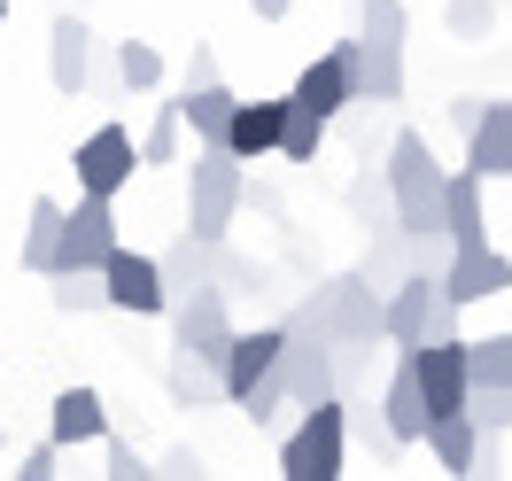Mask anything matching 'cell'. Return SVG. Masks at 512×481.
I'll list each match as a JSON object with an SVG mask.
<instances>
[{
	"instance_id": "cell-31",
	"label": "cell",
	"mask_w": 512,
	"mask_h": 481,
	"mask_svg": "<svg viewBox=\"0 0 512 481\" xmlns=\"http://www.w3.org/2000/svg\"><path fill=\"white\" fill-rule=\"evenodd\" d=\"M466 350H474V381L512 388V334H481V342H466Z\"/></svg>"
},
{
	"instance_id": "cell-38",
	"label": "cell",
	"mask_w": 512,
	"mask_h": 481,
	"mask_svg": "<svg viewBox=\"0 0 512 481\" xmlns=\"http://www.w3.org/2000/svg\"><path fill=\"white\" fill-rule=\"evenodd\" d=\"M497 458H505V435H481V458H474V474H497Z\"/></svg>"
},
{
	"instance_id": "cell-40",
	"label": "cell",
	"mask_w": 512,
	"mask_h": 481,
	"mask_svg": "<svg viewBox=\"0 0 512 481\" xmlns=\"http://www.w3.org/2000/svg\"><path fill=\"white\" fill-rule=\"evenodd\" d=\"M0 24H8V0H0Z\"/></svg>"
},
{
	"instance_id": "cell-39",
	"label": "cell",
	"mask_w": 512,
	"mask_h": 481,
	"mask_svg": "<svg viewBox=\"0 0 512 481\" xmlns=\"http://www.w3.org/2000/svg\"><path fill=\"white\" fill-rule=\"evenodd\" d=\"M249 8H256V24H280V16H288L295 0H249Z\"/></svg>"
},
{
	"instance_id": "cell-10",
	"label": "cell",
	"mask_w": 512,
	"mask_h": 481,
	"mask_svg": "<svg viewBox=\"0 0 512 481\" xmlns=\"http://www.w3.org/2000/svg\"><path fill=\"white\" fill-rule=\"evenodd\" d=\"M109 280V311H132V319H163L171 311V280H163V257H140V249H117L101 264Z\"/></svg>"
},
{
	"instance_id": "cell-12",
	"label": "cell",
	"mask_w": 512,
	"mask_h": 481,
	"mask_svg": "<svg viewBox=\"0 0 512 481\" xmlns=\"http://www.w3.org/2000/svg\"><path fill=\"white\" fill-rule=\"evenodd\" d=\"M47 78H55L63 101H78L94 86V24L86 16H55L47 24Z\"/></svg>"
},
{
	"instance_id": "cell-23",
	"label": "cell",
	"mask_w": 512,
	"mask_h": 481,
	"mask_svg": "<svg viewBox=\"0 0 512 481\" xmlns=\"http://www.w3.org/2000/svg\"><path fill=\"white\" fill-rule=\"evenodd\" d=\"M179 101H187V125H194V140L225 148V132H233V109H241V94H233L225 78H210V86H179Z\"/></svg>"
},
{
	"instance_id": "cell-34",
	"label": "cell",
	"mask_w": 512,
	"mask_h": 481,
	"mask_svg": "<svg viewBox=\"0 0 512 481\" xmlns=\"http://www.w3.org/2000/svg\"><path fill=\"white\" fill-rule=\"evenodd\" d=\"M55 466H63V443H55V435H47V443H32L24 458H16V474H24V481H47Z\"/></svg>"
},
{
	"instance_id": "cell-11",
	"label": "cell",
	"mask_w": 512,
	"mask_h": 481,
	"mask_svg": "<svg viewBox=\"0 0 512 481\" xmlns=\"http://www.w3.org/2000/svg\"><path fill=\"white\" fill-rule=\"evenodd\" d=\"M280 350H288V319L256 326V334H233V350H225V404H249L256 381L280 373Z\"/></svg>"
},
{
	"instance_id": "cell-27",
	"label": "cell",
	"mask_w": 512,
	"mask_h": 481,
	"mask_svg": "<svg viewBox=\"0 0 512 481\" xmlns=\"http://www.w3.org/2000/svg\"><path fill=\"white\" fill-rule=\"evenodd\" d=\"M47 295H55V311H70V319H78V311H109V280H101V272H78V264H63Z\"/></svg>"
},
{
	"instance_id": "cell-41",
	"label": "cell",
	"mask_w": 512,
	"mask_h": 481,
	"mask_svg": "<svg viewBox=\"0 0 512 481\" xmlns=\"http://www.w3.org/2000/svg\"><path fill=\"white\" fill-rule=\"evenodd\" d=\"M0 450H8V427H0Z\"/></svg>"
},
{
	"instance_id": "cell-19",
	"label": "cell",
	"mask_w": 512,
	"mask_h": 481,
	"mask_svg": "<svg viewBox=\"0 0 512 481\" xmlns=\"http://www.w3.org/2000/svg\"><path fill=\"white\" fill-rule=\"evenodd\" d=\"M443 288L458 295V303H489V295L512 288V257H497L489 241H481V249H458V264L443 272Z\"/></svg>"
},
{
	"instance_id": "cell-14",
	"label": "cell",
	"mask_w": 512,
	"mask_h": 481,
	"mask_svg": "<svg viewBox=\"0 0 512 481\" xmlns=\"http://www.w3.org/2000/svg\"><path fill=\"white\" fill-rule=\"evenodd\" d=\"M288 94L303 101V109H319V117H342V109L357 101V63H350V39H342V47H326V55H319L311 70H303V78H295Z\"/></svg>"
},
{
	"instance_id": "cell-8",
	"label": "cell",
	"mask_w": 512,
	"mask_h": 481,
	"mask_svg": "<svg viewBox=\"0 0 512 481\" xmlns=\"http://www.w3.org/2000/svg\"><path fill=\"white\" fill-rule=\"evenodd\" d=\"M233 350V319H225V288H202L187 303H171V357H194V365H218Z\"/></svg>"
},
{
	"instance_id": "cell-15",
	"label": "cell",
	"mask_w": 512,
	"mask_h": 481,
	"mask_svg": "<svg viewBox=\"0 0 512 481\" xmlns=\"http://www.w3.org/2000/svg\"><path fill=\"white\" fill-rule=\"evenodd\" d=\"M218 249H225V241H202L194 225H179V241L163 249V280H171V303H187V295L218 288Z\"/></svg>"
},
{
	"instance_id": "cell-6",
	"label": "cell",
	"mask_w": 512,
	"mask_h": 481,
	"mask_svg": "<svg viewBox=\"0 0 512 481\" xmlns=\"http://www.w3.org/2000/svg\"><path fill=\"white\" fill-rule=\"evenodd\" d=\"M458 295L435 280V272H412L404 288L388 295V350H419V342H435V334H458Z\"/></svg>"
},
{
	"instance_id": "cell-37",
	"label": "cell",
	"mask_w": 512,
	"mask_h": 481,
	"mask_svg": "<svg viewBox=\"0 0 512 481\" xmlns=\"http://www.w3.org/2000/svg\"><path fill=\"white\" fill-rule=\"evenodd\" d=\"M443 109H450V125H458V132H474L489 101H481V94H458V101H443Z\"/></svg>"
},
{
	"instance_id": "cell-33",
	"label": "cell",
	"mask_w": 512,
	"mask_h": 481,
	"mask_svg": "<svg viewBox=\"0 0 512 481\" xmlns=\"http://www.w3.org/2000/svg\"><path fill=\"white\" fill-rule=\"evenodd\" d=\"M218 288L225 295H264L272 288V264H249V257H233V249H218Z\"/></svg>"
},
{
	"instance_id": "cell-7",
	"label": "cell",
	"mask_w": 512,
	"mask_h": 481,
	"mask_svg": "<svg viewBox=\"0 0 512 481\" xmlns=\"http://www.w3.org/2000/svg\"><path fill=\"white\" fill-rule=\"evenodd\" d=\"M280 381H288L295 412H303V404H326V396H342V357H334V342H326L319 326L288 319V350H280Z\"/></svg>"
},
{
	"instance_id": "cell-29",
	"label": "cell",
	"mask_w": 512,
	"mask_h": 481,
	"mask_svg": "<svg viewBox=\"0 0 512 481\" xmlns=\"http://www.w3.org/2000/svg\"><path fill=\"white\" fill-rule=\"evenodd\" d=\"M117 70H125L132 94H156L163 86V55L148 47V39H117Z\"/></svg>"
},
{
	"instance_id": "cell-28",
	"label": "cell",
	"mask_w": 512,
	"mask_h": 481,
	"mask_svg": "<svg viewBox=\"0 0 512 481\" xmlns=\"http://www.w3.org/2000/svg\"><path fill=\"white\" fill-rule=\"evenodd\" d=\"M326 125H334V117H319V109H303V101L288 94V140H280V156L311 163V156H319V140H326Z\"/></svg>"
},
{
	"instance_id": "cell-32",
	"label": "cell",
	"mask_w": 512,
	"mask_h": 481,
	"mask_svg": "<svg viewBox=\"0 0 512 481\" xmlns=\"http://www.w3.org/2000/svg\"><path fill=\"white\" fill-rule=\"evenodd\" d=\"M466 412L481 419V435H512V388H489V381H474Z\"/></svg>"
},
{
	"instance_id": "cell-13",
	"label": "cell",
	"mask_w": 512,
	"mask_h": 481,
	"mask_svg": "<svg viewBox=\"0 0 512 481\" xmlns=\"http://www.w3.org/2000/svg\"><path fill=\"white\" fill-rule=\"evenodd\" d=\"M381 419L396 427V443L412 450L427 443V427H435V404H427V388H419V365L404 350H396V365H388V381H381Z\"/></svg>"
},
{
	"instance_id": "cell-1",
	"label": "cell",
	"mask_w": 512,
	"mask_h": 481,
	"mask_svg": "<svg viewBox=\"0 0 512 481\" xmlns=\"http://www.w3.org/2000/svg\"><path fill=\"white\" fill-rule=\"evenodd\" d=\"M404 32H412L404 0H357V101H404Z\"/></svg>"
},
{
	"instance_id": "cell-20",
	"label": "cell",
	"mask_w": 512,
	"mask_h": 481,
	"mask_svg": "<svg viewBox=\"0 0 512 481\" xmlns=\"http://www.w3.org/2000/svg\"><path fill=\"white\" fill-rule=\"evenodd\" d=\"M466 163L481 179H512V101H489L481 125L466 132Z\"/></svg>"
},
{
	"instance_id": "cell-26",
	"label": "cell",
	"mask_w": 512,
	"mask_h": 481,
	"mask_svg": "<svg viewBox=\"0 0 512 481\" xmlns=\"http://www.w3.org/2000/svg\"><path fill=\"white\" fill-rule=\"evenodd\" d=\"M163 388H171V404H218V396H225V373H218V365H194V357H171Z\"/></svg>"
},
{
	"instance_id": "cell-22",
	"label": "cell",
	"mask_w": 512,
	"mask_h": 481,
	"mask_svg": "<svg viewBox=\"0 0 512 481\" xmlns=\"http://www.w3.org/2000/svg\"><path fill=\"white\" fill-rule=\"evenodd\" d=\"M357 272H365V280H373L381 295H396L404 280H412V225L388 218L381 233H373V249H365V264H357Z\"/></svg>"
},
{
	"instance_id": "cell-2",
	"label": "cell",
	"mask_w": 512,
	"mask_h": 481,
	"mask_svg": "<svg viewBox=\"0 0 512 481\" xmlns=\"http://www.w3.org/2000/svg\"><path fill=\"white\" fill-rule=\"evenodd\" d=\"M288 319L319 326L326 342H388V295L365 280V272H334L295 303Z\"/></svg>"
},
{
	"instance_id": "cell-36",
	"label": "cell",
	"mask_w": 512,
	"mask_h": 481,
	"mask_svg": "<svg viewBox=\"0 0 512 481\" xmlns=\"http://www.w3.org/2000/svg\"><path fill=\"white\" fill-rule=\"evenodd\" d=\"M218 78V55H210V39H194V55H187V78L179 86H210Z\"/></svg>"
},
{
	"instance_id": "cell-25",
	"label": "cell",
	"mask_w": 512,
	"mask_h": 481,
	"mask_svg": "<svg viewBox=\"0 0 512 481\" xmlns=\"http://www.w3.org/2000/svg\"><path fill=\"white\" fill-rule=\"evenodd\" d=\"M179 148H187V101L171 94V101H156V117H148V132H140V156L148 163H179Z\"/></svg>"
},
{
	"instance_id": "cell-21",
	"label": "cell",
	"mask_w": 512,
	"mask_h": 481,
	"mask_svg": "<svg viewBox=\"0 0 512 481\" xmlns=\"http://www.w3.org/2000/svg\"><path fill=\"white\" fill-rule=\"evenodd\" d=\"M427 450H435V466H443V474H474V458H481V419H474V412H435Z\"/></svg>"
},
{
	"instance_id": "cell-3",
	"label": "cell",
	"mask_w": 512,
	"mask_h": 481,
	"mask_svg": "<svg viewBox=\"0 0 512 481\" xmlns=\"http://www.w3.org/2000/svg\"><path fill=\"white\" fill-rule=\"evenodd\" d=\"M388 202H396V225H412V233H427V225H443V202H450V171L435 163V148L419 140V132H396L388 140Z\"/></svg>"
},
{
	"instance_id": "cell-18",
	"label": "cell",
	"mask_w": 512,
	"mask_h": 481,
	"mask_svg": "<svg viewBox=\"0 0 512 481\" xmlns=\"http://www.w3.org/2000/svg\"><path fill=\"white\" fill-rule=\"evenodd\" d=\"M63 241H70V210L55 194H32V225H24V272L55 280L63 272Z\"/></svg>"
},
{
	"instance_id": "cell-24",
	"label": "cell",
	"mask_w": 512,
	"mask_h": 481,
	"mask_svg": "<svg viewBox=\"0 0 512 481\" xmlns=\"http://www.w3.org/2000/svg\"><path fill=\"white\" fill-rule=\"evenodd\" d=\"M443 225L458 233V249H481L489 241V210H481V171H450V202H443Z\"/></svg>"
},
{
	"instance_id": "cell-9",
	"label": "cell",
	"mask_w": 512,
	"mask_h": 481,
	"mask_svg": "<svg viewBox=\"0 0 512 481\" xmlns=\"http://www.w3.org/2000/svg\"><path fill=\"white\" fill-rule=\"evenodd\" d=\"M70 171H78V194H125V187H132V171H148V156L132 148V132H125V125H94L86 140H78Z\"/></svg>"
},
{
	"instance_id": "cell-5",
	"label": "cell",
	"mask_w": 512,
	"mask_h": 481,
	"mask_svg": "<svg viewBox=\"0 0 512 481\" xmlns=\"http://www.w3.org/2000/svg\"><path fill=\"white\" fill-rule=\"evenodd\" d=\"M241 202H249L241 156H233V148H210V140H194V156H187V225L202 233V241H225V225H233Z\"/></svg>"
},
{
	"instance_id": "cell-30",
	"label": "cell",
	"mask_w": 512,
	"mask_h": 481,
	"mask_svg": "<svg viewBox=\"0 0 512 481\" xmlns=\"http://www.w3.org/2000/svg\"><path fill=\"white\" fill-rule=\"evenodd\" d=\"M443 32L450 39H489L497 32V0H443Z\"/></svg>"
},
{
	"instance_id": "cell-17",
	"label": "cell",
	"mask_w": 512,
	"mask_h": 481,
	"mask_svg": "<svg viewBox=\"0 0 512 481\" xmlns=\"http://www.w3.org/2000/svg\"><path fill=\"white\" fill-rule=\"evenodd\" d=\"M280 140H288V94H280V101H241V109H233V132H225V148H233L241 163L280 156Z\"/></svg>"
},
{
	"instance_id": "cell-35",
	"label": "cell",
	"mask_w": 512,
	"mask_h": 481,
	"mask_svg": "<svg viewBox=\"0 0 512 481\" xmlns=\"http://www.w3.org/2000/svg\"><path fill=\"white\" fill-rule=\"evenodd\" d=\"M101 450H109V474H117V481H148V458H140V450H132L125 435H109Z\"/></svg>"
},
{
	"instance_id": "cell-16",
	"label": "cell",
	"mask_w": 512,
	"mask_h": 481,
	"mask_svg": "<svg viewBox=\"0 0 512 481\" xmlns=\"http://www.w3.org/2000/svg\"><path fill=\"white\" fill-rule=\"evenodd\" d=\"M47 435L63 450H78V443H109V404H101V388H63L55 396V412H47Z\"/></svg>"
},
{
	"instance_id": "cell-4",
	"label": "cell",
	"mask_w": 512,
	"mask_h": 481,
	"mask_svg": "<svg viewBox=\"0 0 512 481\" xmlns=\"http://www.w3.org/2000/svg\"><path fill=\"white\" fill-rule=\"evenodd\" d=\"M350 404L342 396H326V404H303L288 435H280V474L288 481H334L350 466Z\"/></svg>"
}]
</instances>
